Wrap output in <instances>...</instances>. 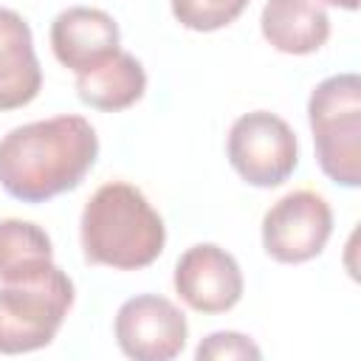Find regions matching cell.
<instances>
[{
	"label": "cell",
	"mask_w": 361,
	"mask_h": 361,
	"mask_svg": "<svg viewBox=\"0 0 361 361\" xmlns=\"http://www.w3.org/2000/svg\"><path fill=\"white\" fill-rule=\"evenodd\" d=\"M99 158V135L65 113L20 124L0 138V186L23 203H45L82 183Z\"/></svg>",
	"instance_id": "6da1fadb"
},
{
	"label": "cell",
	"mask_w": 361,
	"mask_h": 361,
	"mask_svg": "<svg viewBox=\"0 0 361 361\" xmlns=\"http://www.w3.org/2000/svg\"><path fill=\"white\" fill-rule=\"evenodd\" d=\"M79 237L87 262L116 271H138L161 257L166 226L141 189L124 180H110L85 203Z\"/></svg>",
	"instance_id": "7a4b0ae2"
},
{
	"label": "cell",
	"mask_w": 361,
	"mask_h": 361,
	"mask_svg": "<svg viewBox=\"0 0 361 361\" xmlns=\"http://www.w3.org/2000/svg\"><path fill=\"white\" fill-rule=\"evenodd\" d=\"M316 161L322 172L347 189L361 186V79L336 73L319 82L307 99Z\"/></svg>",
	"instance_id": "3957f363"
},
{
	"label": "cell",
	"mask_w": 361,
	"mask_h": 361,
	"mask_svg": "<svg viewBox=\"0 0 361 361\" xmlns=\"http://www.w3.org/2000/svg\"><path fill=\"white\" fill-rule=\"evenodd\" d=\"M73 282L59 268L51 265L42 276L28 282H11L0 288V353L20 355L48 347L71 305Z\"/></svg>",
	"instance_id": "277c9868"
},
{
	"label": "cell",
	"mask_w": 361,
	"mask_h": 361,
	"mask_svg": "<svg viewBox=\"0 0 361 361\" xmlns=\"http://www.w3.org/2000/svg\"><path fill=\"white\" fill-rule=\"evenodd\" d=\"M226 155L245 183L271 189L293 175L299 164V144L282 116L271 110H251L231 124Z\"/></svg>",
	"instance_id": "5b68a950"
},
{
	"label": "cell",
	"mask_w": 361,
	"mask_h": 361,
	"mask_svg": "<svg viewBox=\"0 0 361 361\" xmlns=\"http://www.w3.org/2000/svg\"><path fill=\"white\" fill-rule=\"evenodd\" d=\"M333 234L330 203L310 189L279 197L262 217V248L271 259L299 265L319 257Z\"/></svg>",
	"instance_id": "8992f818"
},
{
	"label": "cell",
	"mask_w": 361,
	"mask_h": 361,
	"mask_svg": "<svg viewBox=\"0 0 361 361\" xmlns=\"http://www.w3.org/2000/svg\"><path fill=\"white\" fill-rule=\"evenodd\" d=\"M116 344L135 361H169L180 355L189 338L183 310L158 293H141L127 299L113 322Z\"/></svg>",
	"instance_id": "52a82bcc"
},
{
	"label": "cell",
	"mask_w": 361,
	"mask_h": 361,
	"mask_svg": "<svg viewBox=\"0 0 361 361\" xmlns=\"http://www.w3.org/2000/svg\"><path fill=\"white\" fill-rule=\"evenodd\" d=\"M175 290L197 313H226L243 299V271L237 259L214 245L197 243L175 262Z\"/></svg>",
	"instance_id": "ba28073f"
},
{
	"label": "cell",
	"mask_w": 361,
	"mask_h": 361,
	"mask_svg": "<svg viewBox=\"0 0 361 361\" xmlns=\"http://www.w3.org/2000/svg\"><path fill=\"white\" fill-rule=\"evenodd\" d=\"M118 23L102 8L71 6L59 11L51 23L54 56L76 76L110 59L118 51Z\"/></svg>",
	"instance_id": "9c48e42d"
},
{
	"label": "cell",
	"mask_w": 361,
	"mask_h": 361,
	"mask_svg": "<svg viewBox=\"0 0 361 361\" xmlns=\"http://www.w3.org/2000/svg\"><path fill=\"white\" fill-rule=\"evenodd\" d=\"M42 71L28 23L14 8H0V110H17L37 99Z\"/></svg>",
	"instance_id": "30bf717a"
},
{
	"label": "cell",
	"mask_w": 361,
	"mask_h": 361,
	"mask_svg": "<svg viewBox=\"0 0 361 361\" xmlns=\"http://www.w3.org/2000/svg\"><path fill=\"white\" fill-rule=\"evenodd\" d=\"M262 37L279 54L305 56L330 37V17L319 0H268L259 14Z\"/></svg>",
	"instance_id": "8fae6325"
},
{
	"label": "cell",
	"mask_w": 361,
	"mask_h": 361,
	"mask_svg": "<svg viewBox=\"0 0 361 361\" xmlns=\"http://www.w3.org/2000/svg\"><path fill=\"white\" fill-rule=\"evenodd\" d=\"M144 90H147L144 65L121 48L93 71L76 76V96L85 104L104 113H118L133 107L144 96Z\"/></svg>",
	"instance_id": "7c38bea8"
},
{
	"label": "cell",
	"mask_w": 361,
	"mask_h": 361,
	"mask_svg": "<svg viewBox=\"0 0 361 361\" xmlns=\"http://www.w3.org/2000/svg\"><path fill=\"white\" fill-rule=\"evenodd\" d=\"M54 265L51 237L31 220H0V282H28Z\"/></svg>",
	"instance_id": "4fadbf2b"
},
{
	"label": "cell",
	"mask_w": 361,
	"mask_h": 361,
	"mask_svg": "<svg viewBox=\"0 0 361 361\" xmlns=\"http://www.w3.org/2000/svg\"><path fill=\"white\" fill-rule=\"evenodd\" d=\"M175 20L189 31H217L231 25L251 0H169Z\"/></svg>",
	"instance_id": "5bb4252c"
},
{
	"label": "cell",
	"mask_w": 361,
	"mask_h": 361,
	"mask_svg": "<svg viewBox=\"0 0 361 361\" xmlns=\"http://www.w3.org/2000/svg\"><path fill=\"white\" fill-rule=\"evenodd\" d=\"M197 361H259L262 350L243 333L234 330H220V333H209L197 350H195Z\"/></svg>",
	"instance_id": "9a60e30c"
},
{
	"label": "cell",
	"mask_w": 361,
	"mask_h": 361,
	"mask_svg": "<svg viewBox=\"0 0 361 361\" xmlns=\"http://www.w3.org/2000/svg\"><path fill=\"white\" fill-rule=\"evenodd\" d=\"M319 3H327V6H336V8H347V11L358 8V0H319Z\"/></svg>",
	"instance_id": "2e32d148"
}]
</instances>
